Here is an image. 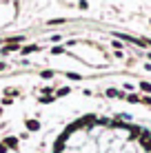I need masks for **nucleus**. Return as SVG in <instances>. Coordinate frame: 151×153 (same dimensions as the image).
Returning a JSON list of instances; mask_svg holds the SVG:
<instances>
[{
	"instance_id": "nucleus-1",
	"label": "nucleus",
	"mask_w": 151,
	"mask_h": 153,
	"mask_svg": "<svg viewBox=\"0 0 151 153\" xmlns=\"http://www.w3.org/2000/svg\"><path fill=\"white\" fill-rule=\"evenodd\" d=\"M4 146H7V149H16V146H18V138H7L4 140Z\"/></svg>"
},
{
	"instance_id": "nucleus-2",
	"label": "nucleus",
	"mask_w": 151,
	"mask_h": 153,
	"mask_svg": "<svg viewBox=\"0 0 151 153\" xmlns=\"http://www.w3.org/2000/svg\"><path fill=\"white\" fill-rule=\"evenodd\" d=\"M27 129L29 131H38L40 129V122H38V120H27Z\"/></svg>"
},
{
	"instance_id": "nucleus-3",
	"label": "nucleus",
	"mask_w": 151,
	"mask_h": 153,
	"mask_svg": "<svg viewBox=\"0 0 151 153\" xmlns=\"http://www.w3.org/2000/svg\"><path fill=\"white\" fill-rule=\"evenodd\" d=\"M107 96H109V98H122V93L118 91V89H109V91H107Z\"/></svg>"
},
{
	"instance_id": "nucleus-4",
	"label": "nucleus",
	"mask_w": 151,
	"mask_h": 153,
	"mask_svg": "<svg viewBox=\"0 0 151 153\" xmlns=\"http://www.w3.org/2000/svg\"><path fill=\"white\" fill-rule=\"evenodd\" d=\"M127 100L131 104H136V102H140V96H136V93H131V96H127Z\"/></svg>"
},
{
	"instance_id": "nucleus-5",
	"label": "nucleus",
	"mask_w": 151,
	"mask_h": 153,
	"mask_svg": "<svg viewBox=\"0 0 151 153\" xmlns=\"http://www.w3.org/2000/svg\"><path fill=\"white\" fill-rule=\"evenodd\" d=\"M140 89H142V91H147V93H151V84H149V82H140Z\"/></svg>"
},
{
	"instance_id": "nucleus-6",
	"label": "nucleus",
	"mask_w": 151,
	"mask_h": 153,
	"mask_svg": "<svg viewBox=\"0 0 151 153\" xmlns=\"http://www.w3.org/2000/svg\"><path fill=\"white\" fill-rule=\"evenodd\" d=\"M58 96H69V87H62L58 91Z\"/></svg>"
},
{
	"instance_id": "nucleus-7",
	"label": "nucleus",
	"mask_w": 151,
	"mask_h": 153,
	"mask_svg": "<svg viewBox=\"0 0 151 153\" xmlns=\"http://www.w3.org/2000/svg\"><path fill=\"white\" fill-rule=\"evenodd\" d=\"M36 49H38V47H25L22 53H31V51H36Z\"/></svg>"
},
{
	"instance_id": "nucleus-8",
	"label": "nucleus",
	"mask_w": 151,
	"mask_h": 153,
	"mask_svg": "<svg viewBox=\"0 0 151 153\" xmlns=\"http://www.w3.org/2000/svg\"><path fill=\"white\" fill-rule=\"evenodd\" d=\"M67 78H71V80H80V76H78V73H67Z\"/></svg>"
},
{
	"instance_id": "nucleus-9",
	"label": "nucleus",
	"mask_w": 151,
	"mask_h": 153,
	"mask_svg": "<svg viewBox=\"0 0 151 153\" xmlns=\"http://www.w3.org/2000/svg\"><path fill=\"white\" fill-rule=\"evenodd\" d=\"M51 76H54V73H51V71H42V78H45V80H49Z\"/></svg>"
},
{
	"instance_id": "nucleus-10",
	"label": "nucleus",
	"mask_w": 151,
	"mask_h": 153,
	"mask_svg": "<svg viewBox=\"0 0 151 153\" xmlns=\"http://www.w3.org/2000/svg\"><path fill=\"white\" fill-rule=\"evenodd\" d=\"M140 102H144V104H151V98H149V96H144V98H140Z\"/></svg>"
},
{
	"instance_id": "nucleus-11",
	"label": "nucleus",
	"mask_w": 151,
	"mask_h": 153,
	"mask_svg": "<svg viewBox=\"0 0 151 153\" xmlns=\"http://www.w3.org/2000/svg\"><path fill=\"white\" fill-rule=\"evenodd\" d=\"M0 153H7V146H4V142L0 144Z\"/></svg>"
},
{
	"instance_id": "nucleus-12",
	"label": "nucleus",
	"mask_w": 151,
	"mask_h": 153,
	"mask_svg": "<svg viewBox=\"0 0 151 153\" xmlns=\"http://www.w3.org/2000/svg\"><path fill=\"white\" fill-rule=\"evenodd\" d=\"M149 58H151V53H149Z\"/></svg>"
}]
</instances>
